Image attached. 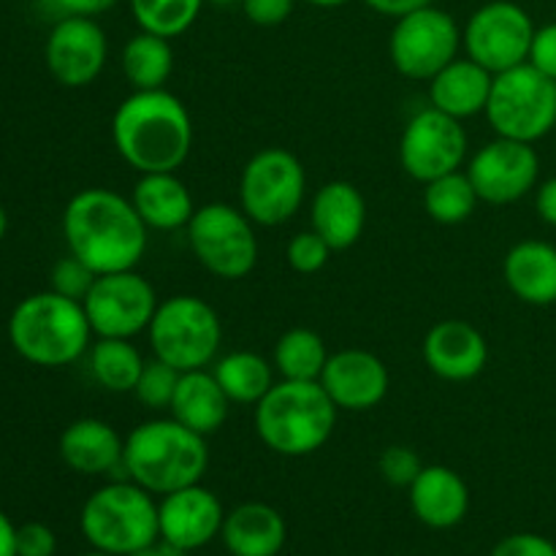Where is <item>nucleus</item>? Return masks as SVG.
I'll return each instance as SVG.
<instances>
[{
    "label": "nucleus",
    "mask_w": 556,
    "mask_h": 556,
    "mask_svg": "<svg viewBox=\"0 0 556 556\" xmlns=\"http://www.w3.org/2000/svg\"><path fill=\"white\" fill-rule=\"evenodd\" d=\"M109 58L103 27L90 16H60L47 36L43 60L63 87H87L101 76Z\"/></svg>",
    "instance_id": "obj_16"
},
{
    "label": "nucleus",
    "mask_w": 556,
    "mask_h": 556,
    "mask_svg": "<svg viewBox=\"0 0 556 556\" xmlns=\"http://www.w3.org/2000/svg\"><path fill=\"white\" fill-rule=\"evenodd\" d=\"M5 231H9V215H5V210L0 206V242H3Z\"/></svg>",
    "instance_id": "obj_48"
},
{
    "label": "nucleus",
    "mask_w": 556,
    "mask_h": 556,
    "mask_svg": "<svg viewBox=\"0 0 556 556\" xmlns=\"http://www.w3.org/2000/svg\"><path fill=\"white\" fill-rule=\"evenodd\" d=\"M320 386L337 410L364 413L378 407L389 396V367L375 353L362 348L331 353L320 372Z\"/></svg>",
    "instance_id": "obj_17"
},
{
    "label": "nucleus",
    "mask_w": 556,
    "mask_h": 556,
    "mask_svg": "<svg viewBox=\"0 0 556 556\" xmlns=\"http://www.w3.org/2000/svg\"><path fill=\"white\" fill-rule=\"evenodd\" d=\"M125 440L101 418H76L60 434V459L79 476L123 472Z\"/></svg>",
    "instance_id": "obj_21"
},
{
    "label": "nucleus",
    "mask_w": 556,
    "mask_h": 556,
    "mask_svg": "<svg viewBox=\"0 0 556 556\" xmlns=\"http://www.w3.org/2000/svg\"><path fill=\"white\" fill-rule=\"evenodd\" d=\"M337 407L318 380H277L255 405V434L280 456H309L329 443Z\"/></svg>",
    "instance_id": "obj_4"
},
{
    "label": "nucleus",
    "mask_w": 556,
    "mask_h": 556,
    "mask_svg": "<svg viewBox=\"0 0 556 556\" xmlns=\"http://www.w3.org/2000/svg\"><path fill=\"white\" fill-rule=\"evenodd\" d=\"M535 22L514 0H492L476 9L462 27V49L492 74L530 63Z\"/></svg>",
    "instance_id": "obj_12"
},
{
    "label": "nucleus",
    "mask_w": 556,
    "mask_h": 556,
    "mask_svg": "<svg viewBox=\"0 0 556 556\" xmlns=\"http://www.w3.org/2000/svg\"><path fill=\"white\" fill-rule=\"evenodd\" d=\"M0 556H16V527L0 510Z\"/></svg>",
    "instance_id": "obj_45"
},
{
    "label": "nucleus",
    "mask_w": 556,
    "mask_h": 556,
    "mask_svg": "<svg viewBox=\"0 0 556 556\" xmlns=\"http://www.w3.org/2000/svg\"><path fill=\"white\" fill-rule=\"evenodd\" d=\"M112 141L134 172H177L193 150V119L166 87L134 90L114 109Z\"/></svg>",
    "instance_id": "obj_2"
},
{
    "label": "nucleus",
    "mask_w": 556,
    "mask_h": 556,
    "mask_svg": "<svg viewBox=\"0 0 556 556\" xmlns=\"http://www.w3.org/2000/svg\"><path fill=\"white\" fill-rule=\"evenodd\" d=\"M58 538L41 521H27L16 527V556H52Z\"/></svg>",
    "instance_id": "obj_38"
},
{
    "label": "nucleus",
    "mask_w": 556,
    "mask_h": 556,
    "mask_svg": "<svg viewBox=\"0 0 556 556\" xmlns=\"http://www.w3.org/2000/svg\"><path fill=\"white\" fill-rule=\"evenodd\" d=\"M535 210H538V215H541L543 223H548V226L556 228V177L546 179V182L538 188Z\"/></svg>",
    "instance_id": "obj_44"
},
{
    "label": "nucleus",
    "mask_w": 556,
    "mask_h": 556,
    "mask_svg": "<svg viewBox=\"0 0 556 556\" xmlns=\"http://www.w3.org/2000/svg\"><path fill=\"white\" fill-rule=\"evenodd\" d=\"M85 556H112V554H103V552H92V554H85Z\"/></svg>",
    "instance_id": "obj_50"
},
{
    "label": "nucleus",
    "mask_w": 556,
    "mask_h": 556,
    "mask_svg": "<svg viewBox=\"0 0 556 556\" xmlns=\"http://www.w3.org/2000/svg\"><path fill=\"white\" fill-rule=\"evenodd\" d=\"M483 114L497 136L535 144L556 125V81L532 63L494 74L492 96Z\"/></svg>",
    "instance_id": "obj_8"
},
{
    "label": "nucleus",
    "mask_w": 556,
    "mask_h": 556,
    "mask_svg": "<svg viewBox=\"0 0 556 556\" xmlns=\"http://www.w3.org/2000/svg\"><path fill=\"white\" fill-rule=\"evenodd\" d=\"M228 407H231V400L220 389L212 369L206 367L179 375L168 413L182 427L193 429L201 438H210V434L220 432V427L226 424Z\"/></svg>",
    "instance_id": "obj_26"
},
{
    "label": "nucleus",
    "mask_w": 556,
    "mask_h": 556,
    "mask_svg": "<svg viewBox=\"0 0 556 556\" xmlns=\"http://www.w3.org/2000/svg\"><path fill=\"white\" fill-rule=\"evenodd\" d=\"M329 356L331 353L326 351V342L318 331L296 326L277 340L271 364L280 380H320Z\"/></svg>",
    "instance_id": "obj_31"
},
{
    "label": "nucleus",
    "mask_w": 556,
    "mask_h": 556,
    "mask_svg": "<svg viewBox=\"0 0 556 556\" xmlns=\"http://www.w3.org/2000/svg\"><path fill=\"white\" fill-rule=\"evenodd\" d=\"M136 212L150 231H177L188 228L190 217L199 210L188 185L177 177V172L139 174L130 190Z\"/></svg>",
    "instance_id": "obj_24"
},
{
    "label": "nucleus",
    "mask_w": 556,
    "mask_h": 556,
    "mask_svg": "<svg viewBox=\"0 0 556 556\" xmlns=\"http://www.w3.org/2000/svg\"><path fill=\"white\" fill-rule=\"evenodd\" d=\"M467 177L486 204H514L538 188L541 157L535 144L497 136L467 161Z\"/></svg>",
    "instance_id": "obj_15"
},
{
    "label": "nucleus",
    "mask_w": 556,
    "mask_h": 556,
    "mask_svg": "<svg viewBox=\"0 0 556 556\" xmlns=\"http://www.w3.org/2000/svg\"><path fill=\"white\" fill-rule=\"evenodd\" d=\"M212 375L231 400V405H258L269 394L275 380V364L253 351H233L215 358Z\"/></svg>",
    "instance_id": "obj_28"
},
{
    "label": "nucleus",
    "mask_w": 556,
    "mask_h": 556,
    "mask_svg": "<svg viewBox=\"0 0 556 556\" xmlns=\"http://www.w3.org/2000/svg\"><path fill=\"white\" fill-rule=\"evenodd\" d=\"M494 74L470 58H456L429 79V106L456 119H470L486 112Z\"/></svg>",
    "instance_id": "obj_23"
},
{
    "label": "nucleus",
    "mask_w": 556,
    "mask_h": 556,
    "mask_svg": "<svg viewBox=\"0 0 556 556\" xmlns=\"http://www.w3.org/2000/svg\"><path fill=\"white\" fill-rule=\"evenodd\" d=\"M49 3L63 16H90V20H96V16L112 11L119 0H49Z\"/></svg>",
    "instance_id": "obj_42"
},
{
    "label": "nucleus",
    "mask_w": 556,
    "mask_h": 556,
    "mask_svg": "<svg viewBox=\"0 0 556 556\" xmlns=\"http://www.w3.org/2000/svg\"><path fill=\"white\" fill-rule=\"evenodd\" d=\"M144 362L139 348L119 337H98L87 351L92 380L112 394H134Z\"/></svg>",
    "instance_id": "obj_29"
},
{
    "label": "nucleus",
    "mask_w": 556,
    "mask_h": 556,
    "mask_svg": "<svg viewBox=\"0 0 556 556\" xmlns=\"http://www.w3.org/2000/svg\"><path fill=\"white\" fill-rule=\"evenodd\" d=\"M92 326L81 302L54 291L30 293L9 318V340L25 362L36 367H65L90 351Z\"/></svg>",
    "instance_id": "obj_5"
},
{
    "label": "nucleus",
    "mask_w": 556,
    "mask_h": 556,
    "mask_svg": "<svg viewBox=\"0 0 556 556\" xmlns=\"http://www.w3.org/2000/svg\"><path fill=\"white\" fill-rule=\"evenodd\" d=\"M462 27L448 11L424 5L400 16L389 38V58L405 79L429 81L451 60L459 58Z\"/></svg>",
    "instance_id": "obj_11"
},
{
    "label": "nucleus",
    "mask_w": 556,
    "mask_h": 556,
    "mask_svg": "<svg viewBox=\"0 0 556 556\" xmlns=\"http://www.w3.org/2000/svg\"><path fill=\"white\" fill-rule=\"evenodd\" d=\"M424 364L429 372L448 383H465L486 369V337L467 320H440L427 331L421 345Z\"/></svg>",
    "instance_id": "obj_19"
},
{
    "label": "nucleus",
    "mask_w": 556,
    "mask_h": 556,
    "mask_svg": "<svg viewBox=\"0 0 556 556\" xmlns=\"http://www.w3.org/2000/svg\"><path fill=\"white\" fill-rule=\"evenodd\" d=\"M364 3H367L375 14L400 20V16L424 9V5H432V0H364Z\"/></svg>",
    "instance_id": "obj_43"
},
{
    "label": "nucleus",
    "mask_w": 556,
    "mask_h": 556,
    "mask_svg": "<svg viewBox=\"0 0 556 556\" xmlns=\"http://www.w3.org/2000/svg\"><path fill=\"white\" fill-rule=\"evenodd\" d=\"M478 193L467 172H451L424 185V210L440 226H459L470 220L478 206Z\"/></svg>",
    "instance_id": "obj_32"
},
{
    "label": "nucleus",
    "mask_w": 556,
    "mask_h": 556,
    "mask_svg": "<svg viewBox=\"0 0 556 556\" xmlns=\"http://www.w3.org/2000/svg\"><path fill=\"white\" fill-rule=\"evenodd\" d=\"M309 223L331 250L353 248L367 226V199L356 185L345 179L326 182L324 188L315 190L313 204H309Z\"/></svg>",
    "instance_id": "obj_20"
},
{
    "label": "nucleus",
    "mask_w": 556,
    "mask_h": 556,
    "mask_svg": "<svg viewBox=\"0 0 556 556\" xmlns=\"http://www.w3.org/2000/svg\"><path fill=\"white\" fill-rule=\"evenodd\" d=\"M331 253H334V250H331L313 228L296 233L286 248L288 266H291L293 271H299V275H315V271H320L329 264Z\"/></svg>",
    "instance_id": "obj_36"
},
{
    "label": "nucleus",
    "mask_w": 556,
    "mask_h": 556,
    "mask_svg": "<svg viewBox=\"0 0 556 556\" xmlns=\"http://www.w3.org/2000/svg\"><path fill=\"white\" fill-rule=\"evenodd\" d=\"M242 11L253 25L277 27L293 14L296 0H242Z\"/></svg>",
    "instance_id": "obj_40"
},
{
    "label": "nucleus",
    "mask_w": 556,
    "mask_h": 556,
    "mask_svg": "<svg viewBox=\"0 0 556 556\" xmlns=\"http://www.w3.org/2000/svg\"><path fill=\"white\" fill-rule=\"evenodd\" d=\"M286 519L266 503H242L226 514L220 538L231 556H277L286 546Z\"/></svg>",
    "instance_id": "obj_27"
},
{
    "label": "nucleus",
    "mask_w": 556,
    "mask_h": 556,
    "mask_svg": "<svg viewBox=\"0 0 556 556\" xmlns=\"http://www.w3.org/2000/svg\"><path fill=\"white\" fill-rule=\"evenodd\" d=\"M179 375L174 367H168L161 358H147L144 369H141L139 380H136L134 396L147 407V410H168L177 391Z\"/></svg>",
    "instance_id": "obj_34"
},
{
    "label": "nucleus",
    "mask_w": 556,
    "mask_h": 556,
    "mask_svg": "<svg viewBox=\"0 0 556 556\" xmlns=\"http://www.w3.org/2000/svg\"><path fill=\"white\" fill-rule=\"evenodd\" d=\"M172 71L174 49L168 38L139 30L123 47V74L134 90H163Z\"/></svg>",
    "instance_id": "obj_30"
},
{
    "label": "nucleus",
    "mask_w": 556,
    "mask_h": 556,
    "mask_svg": "<svg viewBox=\"0 0 556 556\" xmlns=\"http://www.w3.org/2000/svg\"><path fill=\"white\" fill-rule=\"evenodd\" d=\"M204 3L206 0H130V14L139 30L155 33L172 41L193 27Z\"/></svg>",
    "instance_id": "obj_33"
},
{
    "label": "nucleus",
    "mask_w": 556,
    "mask_h": 556,
    "mask_svg": "<svg viewBox=\"0 0 556 556\" xmlns=\"http://www.w3.org/2000/svg\"><path fill=\"white\" fill-rule=\"evenodd\" d=\"M98 280L96 271L79 261L76 255H63L58 264L52 266V275H49V291L60 293L65 299H74V302H85V296L90 293L92 282Z\"/></svg>",
    "instance_id": "obj_35"
},
{
    "label": "nucleus",
    "mask_w": 556,
    "mask_h": 556,
    "mask_svg": "<svg viewBox=\"0 0 556 556\" xmlns=\"http://www.w3.org/2000/svg\"><path fill=\"white\" fill-rule=\"evenodd\" d=\"M492 556H556V546L535 532H516L494 546Z\"/></svg>",
    "instance_id": "obj_39"
},
{
    "label": "nucleus",
    "mask_w": 556,
    "mask_h": 556,
    "mask_svg": "<svg viewBox=\"0 0 556 556\" xmlns=\"http://www.w3.org/2000/svg\"><path fill=\"white\" fill-rule=\"evenodd\" d=\"M223 519L226 514H223L220 500L201 483L163 494V500L157 503L161 541L182 548L185 554L215 541L223 530Z\"/></svg>",
    "instance_id": "obj_18"
},
{
    "label": "nucleus",
    "mask_w": 556,
    "mask_h": 556,
    "mask_svg": "<svg viewBox=\"0 0 556 556\" xmlns=\"http://www.w3.org/2000/svg\"><path fill=\"white\" fill-rule=\"evenodd\" d=\"M185 231L199 264L220 280H242L258 264V233L242 206L226 201L199 206Z\"/></svg>",
    "instance_id": "obj_9"
},
{
    "label": "nucleus",
    "mask_w": 556,
    "mask_h": 556,
    "mask_svg": "<svg viewBox=\"0 0 556 556\" xmlns=\"http://www.w3.org/2000/svg\"><path fill=\"white\" fill-rule=\"evenodd\" d=\"M505 286L519 302L548 307L556 302V248L541 239L514 244L503 264Z\"/></svg>",
    "instance_id": "obj_25"
},
{
    "label": "nucleus",
    "mask_w": 556,
    "mask_h": 556,
    "mask_svg": "<svg viewBox=\"0 0 556 556\" xmlns=\"http://www.w3.org/2000/svg\"><path fill=\"white\" fill-rule=\"evenodd\" d=\"M206 3L220 5V9H228V5H239V3H242V0H206Z\"/></svg>",
    "instance_id": "obj_49"
},
{
    "label": "nucleus",
    "mask_w": 556,
    "mask_h": 556,
    "mask_svg": "<svg viewBox=\"0 0 556 556\" xmlns=\"http://www.w3.org/2000/svg\"><path fill=\"white\" fill-rule=\"evenodd\" d=\"M307 195V174L291 150H258L239 177V206L255 226L275 228L296 217Z\"/></svg>",
    "instance_id": "obj_10"
},
{
    "label": "nucleus",
    "mask_w": 556,
    "mask_h": 556,
    "mask_svg": "<svg viewBox=\"0 0 556 556\" xmlns=\"http://www.w3.org/2000/svg\"><path fill=\"white\" fill-rule=\"evenodd\" d=\"M302 3L315 5V9H337V5H345L348 0H302Z\"/></svg>",
    "instance_id": "obj_47"
},
{
    "label": "nucleus",
    "mask_w": 556,
    "mask_h": 556,
    "mask_svg": "<svg viewBox=\"0 0 556 556\" xmlns=\"http://www.w3.org/2000/svg\"><path fill=\"white\" fill-rule=\"evenodd\" d=\"M79 525L96 552L112 556H130L161 538L157 503L130 478L96 489L81 508Z\"/></svg>",
    "instance_id": "obj_6"
},
{
    "label": "nucleus",
    "mask_w": 556,
    "mask_h": 556,
    "mask_svg": "<svg viewBox=\"0 0 556 556\" xmlns=\"http://www.w3.org/2000/svg\"><path fill=\"white\" fill-rule=\"evenodd\" d=\"M467 161V130L462 119L427 106L407 119L400 139V163L407 177L427 185L459 172Z\"/></svg>",
    "instance_id": "obj_13"
},
{
    "label": "nucleus",
    "mask_w": 556,
    "mask_h": 556,
    "mask_svg": "<svg viewBox=\"0 0 556 556\" xmlns=\"http://www.w3.org/2000/svg\"><path fill=\"white\" fill-rule=\"evenodd\" d=\"M157 304L161 302H157L155 288L150 286V280L141 277L136 269H128L98 275L81 307H85L96 337L134 340L136 334L150 329Z\"/></svg>",
    "instance_id": "obj_14"
},
{
    "label": "nucleus",
    "mask_w": 556,
    "mask_h": 556,
    "mask_svg": "<svg viewBox=\"0 0 556 556\" xmlns=\"http://www.w3.org/2000/svg\"><path fill=\"white\" fill-rule=\"evenodd\" d=\"M152 356L177 372H193L215 364L223 342L220 315L206 299L179 293L157 304L150 320Z\"/></svg>",
    "instance_id": "obj_7"
},
{
    "label": "nucleus",
    "mask_w": 556,
    "mask_h": 556,
    "mask_svg": "<svg viewBox=\"0 0 556 556\" xmlns=\"http://www.w3.org/2000/svg\"><path fill=\"white\" fill-rule=\"evenodd\" d=\"M407 492L416 519L432 530H451L470 508V489L459 472L445 465H424Z\"/></svg>",
    "instance_id": "obj_22"
},
{
    "label": "nucleus",
    "mask_w": 556,
    "mask_h": 556,
    "mask_svg": "<svg viewBox=\"0 0 556 556\" xmlns=\"http://www.w3.org/2000/svg\"><path fill=\"white\" fill-rule=\"evenodd\" d=\"M421 470V456L413 448H407V445H389V448L378 456L380 478H383L386 483H391V486L410 489V483L416 481Z\"/></svg>",
    "instance_id": "obj_37"
},
{
    "label": "nucleus",
    "mask_w": 556,
    "mask_h": 556,
    "mask_svg": "<svg viewBox=\"0 0 556 556\" xmlns=\"http://www.w3.org/2000/svg\"><path fill=\"white\" fill-rule=\"evenodd\" d=\"M530 63L535 65L541 74L556 81V22L538 27L535 38H532Z\"/></svg>",
    "instance_id": "obj_41"
},
{
    "label": "nucleus",
    "mask_w": 556,
    "mask_h": 556,
    "mask_svg": "<svg viewBox=\"0 0 556 556\" xmlns=\"http://www.w3.org/2000/svg\"><path fill=\"white\" fill-rule=\"evenodd\" d=\"M63 239L68 253L85 261L96 275H112L139 266L150 242V228L130 195L109 188H85L65 204Z\"/></svg>",
    "instance_id": "obj_1"
},
{
    "label": "nucleus",
    "mask_w": 556,
    "mask_h": 556,
    "mask_svg": "<svg viewBox=\"0 0 556 556\" xmlns=\"http://www.w3.org/2000/svg\"><path fill=\"white\" fill-rule=\"evenodd\" d=\"M130 556H185V552H182V548L172 546V543H166V541H161V538H157L155 543L139 548V552H134Z\"/></svg>",
    "instance_id": "obj_46"
},
{
    "label": "nucleus",
    "mask_w": 556,
    "mask_h": 556,
    "mask_svg": "<svg viewBox=\"0 0 556 556\" xmlns=\"http://www.w3.org/2000/svg\"><path fill=\"white\" fill-rule=\"evenodd\" d=\"M210 467L206 438L168 418H152L125 438L123 472L150 494H172L201 483Z\"/></svg>",
    "instance_id": "obj_3"
}]
</instances>
